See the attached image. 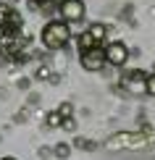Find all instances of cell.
<instances>
[{
    "label": "cell",
    "mask_w": 155,
    "mask_h": 160,
    "mask_svg": "<svg viewBox=\"0 0 155 160\" xmlns=\"http://www.w3.org/2000/svg\"><path fill=\"white\" fill-rule=\"evenodd\" d=\"M69 42V26L66 21H50L48 26L42 29V45L50 50H58Z\"/></svg>",
    "instance_id": "cell-1"
},
{
    "label": "cell",
    "mask_w": 155,
    "mask_h": 160,
    "mask_svg": "<svg viewBox=\"0 0 155 160\" xmlns=\"http://www.w3.org/2000/svg\"><path fill=\"white\" fill-rule=\"evenodd\" d=\"M105 63H108L105 61V50H100V48H92V50L82 52V66L87 71H100Z\"/></svg>",
    "instance_id": "cell-2"
},
{
    "label": "cell",
    "mask_w": 155,
    "mask_h": 160,
    "mask_svg": "<svg viewBox=\"0 0 155 160\" xmlns=\"http://www.w3.org/2000/svg\"><path fill=\"white\" fill-rule=\"evenodd\" d=\"M126 58H129V50H126V45H121V42H111L105 48V61L111 63V66H124L126 63Z\"/></svg>",
    "instance_id": "cell-3"
},
{
    "label": "cell",
    "mask_w": 155,
    "mask_h": 160,
    "mask_svg": "<svg viewBox=\"0 0 155 160\" xmlns=\"http://www.w3.org/2000/svg\"><path fill=\"white\" fill-rule=\"evenodd\" d=\"M60 13H63V21H79L84 16V3L82 0H63Z\"/></svg>",
    "instance_id": "cell-4"
},
{
    "label": "cell",
    "mask_w": 155,
    "mask_h": 160,
    "mask_svg": "<svg viewBox=\"0 0 155 160\" xmlns=\"http://www.w3.org/2000/svg\"><path fill=\"white\" fill-rule=\"evenodd\" d=\"M79 48H82V52H87V50H92V48H95V39H92V34H90V32L79 34Z\"/></svg>",
    "instance_id": "cell-5"
},
{
    "label": "cell",
    "mask_w": 155,
    "mask_h": 160,
    "mask_svg": "<svg viewBox=\"0 0 155 160\" xmlns=\"http://www.w3.org/2000/svg\"><path fill=\"white\" fill-rule=\"evenodd\" d=\"M90 34H92L95 42H100V39L105 37V26H103V24H92V26H90Z\"/></svg>",
    "instance_id": "cell-6"
},
{
    "label": "cell",
    "mask_w": 155,
    "mask_h": 160,
    "mask_svg": "<svg viewBox=\"0 0 155 160\" xmlns=\"http://www.w3.org/2000/svg\"><path fill=\"white\" fill-rule=\"evenodd\" d=\"M48 123H50V126H63V118H60V113H48Z\"/></svg>",
    "instance_id": "cell-7"
},
{
    "label": "cell",
    "mask_w": 155,
    "mask_h": 160,
    "mask_svg": "<svg viewBox=\"0 0 155 160\" xmlns=\"http://www.w3.org/2000/svg\"><path fill=\"white\" fill-rule=\"evenodd\" d=\"M69 152H71L69 144H55V155L58 158H69Z\"/></svg>",
    "instance_id": "cell-8"
},
{
    "label": "cell",
    "mask_w": 155,
    "mask_h": 160,
    "mask_svg": "<svg viewBox=\"0 0 155 160\" xmlns=\"http://www.w3.org/2000/svg\"><path fill=\"white\" fill-rule=\"evenodd\" d=\"M71 102H63V105H60V108H58V113H60V118H71Z\"/></svg>",
    "instance_id": "cell-9"
},
{
    "label": "cell",
    "mask_w": 155,
    "mask_h": 160,
    "mask_svg": "<svg viewBox=\"0 0 155 160\" xmlns=\"http://www.w3.org/2000/svg\"><path fill=\"white\" fill-rule=\"evenodd\" d=\"M145 89H147V95H152V97H155V74H152V76H147Z\"/></svg>",
    "instance_id": "cell-10"
},
{
    "label": "cell",
    "mask_w": 155,
    "mask_h": 160,
    "mask_svg": "<svg viewBox=\"0 0 155 160\" xmlns=\"http://www.w3.org/2000/svg\"><path fill=\"white\" fill-rule=\"evenodd\" d=\"M76 147H82V150H92L95 144H92V142H87V139H76Z\"/></svg>",
    "instance_id": "cell-11"
},
{
    "label": "cell",
    "mask_w": 155,
    "mask_h": 160,
    "mask_svg": "<svg viewBox=\"0 0 155 160\" xmlns=\"http://www.w3.org/2000/svg\"><path fill=\"white\" fill-rule=\"evenodd\" d=\"M3 160H16V158H3Z\"/></svg>",
    "instance_id": "cell-12"
}]
</instances>
